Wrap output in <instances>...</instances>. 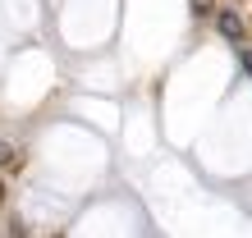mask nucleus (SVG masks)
Here are the masks:
<instances>
[{
  "mask_svg": "<svg viewBox=\"0 0 252 238\" xmlns=\"http://www.w3.org/2000/svg\"><path fill=\"white\" fill-rule=\"evenodd\" d=\"M216 28H220V37H229V41H239V37H243L239 14H229V9H220V14H216Z\"/></svg>",
  "mask_w": 252,
  "mask_h": 238,
  "instance_id": "f257e3e1",
  "label": "nucleus"
},
{
  "mask_svg": "<svg viewBox=\"0 0 252 238\" xmlns=\"http://www.w3.org/2000/svg\"><path fill=\"white\" fill-rule=\"evenodd\" d=\"M0 165H19V151H14L9 142H0Z\"/></svg>",
  "mask_w": 252,
  "mask_h": 238,
  "instance_id": "f03ea898",
  "label": "nucleus"
},
{
  "mask_svg": "<svg viewBox=\"0 0 252 238\" xmlns=\"http://www.w3.org/2000/svg\"><path fill=\"white\" fill-rule=\"evenodd\" d=\"M192 9H197V14H211V0H192Z\"/></svg>",
  "mask_w": 252,
  "mask_h": 238,
  "instance_id": "7ed1b4c3",
  "label": "nucleus"
},
{
  "mask_svg": "<svg viewBox=\"0 0 252 238\" xmlns=\"http://www.w3.org/2000/svg\"><path fill=\"white\" fill-rule=\"evenodd\" d=\"M239 60H243V69H248V73H252V51H243V55H239Z\"/></svg>",
  "mask_w": 252,
  "mask_h": 238,
  "instance_id": "20e7f679",
  "label": "nucleus"
},
{
  "mask_svg": "<svg viewBox=\"0 0 252 238\" xmlns=\"http://www.w3.org/2000/svg\"><path fill=\"white\" fill-rule=\"evenodd\" d=\"M0 202H5V178H0Z\"/></svg>",
  "mask_w": 252,
  "mask_h": 238,
  "instance_id": "39448f33",
  "label": "nucleus"
}]
</instances>
